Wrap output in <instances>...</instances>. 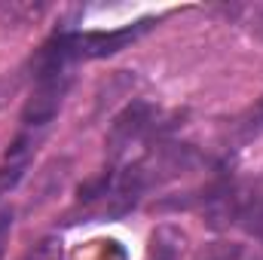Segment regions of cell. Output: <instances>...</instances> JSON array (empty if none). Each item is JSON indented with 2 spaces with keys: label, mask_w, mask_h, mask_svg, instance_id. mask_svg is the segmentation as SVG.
<instances>
[{
  "label": "cell",
  "mask_w": 263,
  "mask_h": 260,
  "mask_svg": "<svg viewBox=\"0 0 263 260\" xmlns=\"http://www.w3.org/2000/svg\"><path fill=\"white\" fill-rule=\"evenodd\" d=\"M156 25V18H141L135 25H123L114 31H73V28H59L40 49V59L59 62V65L77 67L80 62H95V59H107L117 55L120 49H126L138 37H144L150 28Z\"/></svg>",
  "instance_id": "2"
},
{
  "label": "cell",
  "mask_w": 263,
  "mask_h": 260,
  "mask_svg": "<svg viewBox=\"0 0 263 260\" xmlns=\"http://www.w3.org/2000/svg\"><path fill=\"white\" fill-rule=\"evenodd\" d=\"M260 135H263V95L248 110H242L233 120V126H230V144L242 147V144H248V141H254Z\"/></svg>",
  "instance_id": "5"
},
{
  "label": "cell",
  "mask_w": 263,
  "mask_h": 260,
  "mask_svg": "<svg viewBox=\"0 0 263 260\" xmlns=\"http://www.w3.org/2000/svg\"><path fill=\"white\" fill-rule=\"evenodd\" d=\"M168 126L162 123L159 107H153L150 101H132L114 117L107 129V162L120 165L129 156L132 147H141V144L147 147L150 141L162 138Z\"/></svg>",
  "instance_id": "3"
},
{
  "label": "cell",
  "mask_w": 263,
  "mask_h": 260,
  "mask_svg": "<svg viewBox=\"0 0 263 260\" xmlns=\"http://www.w3.org/2000/svg\"><path fill=\"white\" fill-rule=\"evenodd\" d=\"M9 230H12V211L3 208V211H0V257H3V245H6V239H9Z\"/></svg>",
  "instance_id": "9"
},
{
  "label": "cell",
  "mask_w": 263,
  "mask_h": 260,
  "mask_svg": "<svg viewBox=\"0 0 263 260\" xmlns=\"http://www.w3.org/2000/svg\"><path fill=\"white\" fill-rule=\"evenodd\" d=\"M254 260H263V257H254Z\"/></svg>",
  "instance_id": "10"
},
{
  "label": "cell",
  "mask_w": 263,
  "mask_h": 260,
  "mask_svg": "<svg viewBox=\"0 0 263 260\" xmlns=\"http://www.w3.org/2000/svg\"><path fill=\"white\" fill-rule=\"evenodd\" d=\"M184 242H187V236H184L178 227L162 224V227L153 230V236H150V260H181Z\"/></svg>",
  "instance_id": "4"
},
{
  "label": "cell",
  "mask_w": 263,
  "mask_h": 260,
  "mask_svg": "<svg viewBox=\"0 0 263 260\" xmlns=\"http://www.w3.org/2000/svg\"><path fill=\"white\" fill-rule=\"evenodd\" d=\"M22 260H65V251H62V242L59 239H43V242H37Z\"/></svg>",
  "instance_id": "8"
},
{
  "label": "cell",
  "mask_w": 263,
  "mask_h": 260,
  "mask_svg": "<svg viewBox=\"0 0 263 260\" xmlns=\"http://www.w3.org/2000/svg\"><path fill=\"white\" fill-rule=\"evenodd\" d=\"M199 199L202 214H208V224L217 230L239 227L245 233L263 236V172L251 181H239L233 175H223L211 181Z\"/></svg>",
  "instance_id": "1"
},
{
  "label": "cell",
  "mask_w": 263,
  "mask_h": 260,
  "mask_svg": "<svg viewBox=\"0 0 263 260\" xmlns=\"http://www.w3.org/2000/svg\"><path fill=\"white\" fill-rule=\"evenodd\" d=\"M193 260H245V245L242 242H211Z\"/></svg>",
  "instance_id": "7"
},
{
  "label": "cell",
  "mask_w": 263,
  "mask_h": 260,
  "mask_svg": "<svg viewBox=\"0 0 263 260\" xmlns=\"http://www.w3.org/2000/svg\"><path fill=\"white\" fill-rule=\"evenodd\" d=\"M28 165H31V156H6V165H0V199L22 184Z\"/></svg>",
  "instance_id": "6"
}]
</instances>
